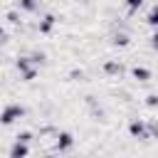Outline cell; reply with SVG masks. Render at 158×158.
Returning <instances> with one entry per match:
<instances>
[{"label": "cell", "mask_w": 158, "mask_h": 158, "mask_svg": "<svg viewBox=\"0 0 158 158\" xmlns=\"http://www.w3.org/2000/svg\"><path fill=\"white\" fill-rule=\"evenodd\" d=\"M126 5H128L131 10H136V7H141V5H143V0H126Z\"/></svg>", "instance_id": "11"}, {"label": "cell", "mask_w": 158, "mask_h": 158, "mask_svg": "<svg viewBox=\"0 0 158 158\" xmlns=\"http://www.w3.org/2000/svg\"><path fill=\"white\" fill-rule=\"evenodd\" d=\"M22 77H25V81H30V79H35V69H27V72H22Z\"/></svg>", "instance_id": "16"}, {"label": "cell", "mask_w": 158, "mask_h": 158, "mask_svg": "<svg viewBox=\"0 0 158 158\" xmlns=\"http://www.w3.org/2000/svg\"><path fill=\"white\" fill-rule=\"evenodd\" d=\"M7 20H10L12 25H17V22H20V15H17V12H7Z\"/></svg>", "instance_id": "12"}, {"label": "cell", "mask_w": 158, "mask_h": 158, "mask_svg": "<svg viewBox=\"0 0 158 158\" xmlns=\"http://www.w3.org/2000/svg\"><path fill=\"white\" fill-rule=\"evenodd\" d=\"M30 138H32V133H27V131H22V133L17 136V141H22V143H27Z\"/></svg>", "instance_id": "14"}, {"label": "cell", "mask_w": 158, "mask_h": 158, "mask_svg": "<svg viewBox=\"0 0 158 158\" xmlns=\"http://www.w3.org/2000/svg\"><path fill=\"white\" fill-rule=\"evenodd\" d=\"M20 116H25V109H22V106H7V109L0 114V121H2V123H12V121L20 118Z\"/></svg>", "instance_id": "1"}, {"label": "cell", "mask_w": 158, "mask_h": 158, "mask_svg": "<svg viewBox=\"0 0 158 158\" xmlns=\"http://www.w3.org/2000/svg\"><path fill=\"white\" fill-rule=\"evenodd\" d=\"M17 69H22V72H27V69H30V64H27V59H17Z\"/></svg>", "instance_id": "13"}, {"label": "cell", "mask_w": 158, "mask_h": 158, "mask_svg": "<svg viewBox=\"0 0 158 158\" xmlns=\"http://www.w3.org/2000/svg\"><path fill=\"white\" fill-rule=\"evenodd\" d=\"M146 104H148V106H158V96H156V94H151V96L146 99Z\"/></svg>", "instance_id": "15"}, {"label": "cell", "mask_w": 158, "mask_h": 158, "mask_svg": "<svg viewBox=\"0 0 158 158\" xmlns=\"http://www.w3.org/2000/svg\"><path fill=\"white\" fill-rule=\"evenodd\" d=\"M57 146H59L62 151L69 148V146H72V136H69V133H59V136H57Z\"/></svg>", "instance_id": "3"}, {"label": "cell", "mask_w": 158, "mask_h": 158, "mask_svg": "<svg viewBox=\"0 0 158 158\" xmlns=\"http://www.w3.org/2000/svg\"><path fill=\"white\" fill-rule=\"evenodd\" d=\"M10 153H12L15 158H17V156H25V153H27V146H25L22 141H17V143L12 146V151H10Z\"/></svg>", "instance_id": "5"}, {"label": "cell", "mask_w": 158, "mask_h": 158, "mask_svg": "<svg viewBox=\"0 0 158 158\" xmlns=\"http://www.w3.org/2000/svg\"><path fill=\"white\" fill-rule=\"evenodd\" d=\"M20 7L22 10H35V0H20Z\"/></svg>", "instance_id": "9"}, {"label": "cell", "mask_w": 158, "mask_h": 158, "mask_svg": "<svg viewBox=\"0 0 158 158\" xmlns=\"http://www.w3.org/2000/svg\"><path fill=\"white\" fill-rule=\"evenodd\" d=\"M148 22H151V25H156V27H158V5H156V7H153V12H151V15H148Z\"/></svg>", "instance_id": "8"}, {"label": "cell", "mask_w": 158, "mask_h": 158, "mask_svg": "<svg viewBox=\"0 0 158 158\" xmlns=\"http://www.w3.org/2000/svg\"><path fill=\"white\" fill-rule=\"evenodd\" d=\"M153 47H158V32L153 35Z\"/></svg>", "instance_id": "17"}, {"label": "cell", "mask_w": 158, "mask_h": 158, "mask_svg": "<svg viewBox=\"0 0 158 158\" xmlns=\"http://www.w3.org/2000/svg\"><path fill=\"white\" fill-rule=\"evenodd\" d=\"M104 69H106L109 74H116V72H121V64H116V62H109V64H106Z\"/></svg>", "instance_id": "7"}, {"label": "cell", "mask_w": 158, "mask_h": 158, "mask_svg": "<svg viewBox=\"0 0 158 158\" xmlns=\"http://www.w3.org/2000/svg\"><path fill=\"white\" fill-rule=\"evenodd\" d=\"M114 42H116V44H121V47H126V44H128V37H126V35H116V40H114Z\"/></svg>", "instance_id": "10"}, {"label": "cell", "mask_w": 158, "mask_h": 158, "mask_svg": "<svg viewBox=\"0 0 158 158\" xmlns=\"http://www.w3.org/2000/svg\"><path fill=\"white\" fill-rule=\"evenodd\" d=\"M133 77H136L138 81H148V79H151V72H148L146 67H136V69H133Z\"/></svg>", "instance_id": "2"}, {"label": "cell", "mask_w": 158, "mask_h": 158, "mask_svg": "<svg viewBox=\"0 0 158 158\" xmlns=\"http://www.w3.org/2000/svg\"><path fill=\"white\" fill-rule=\"evenodd\" d=\"M52 25H54V17H52V15H47V17L42 20V25H40V32H49V30H52Z\"/></svg>", "instance_id": "6"}, {"label": "cell", "mask_w": 158, "mask_h": 158, "mask_svg": "<svg viewBox=\"0 0 158 158\" xmlns=\"http://www.w3.org/2000/svg\"><path fill=\"white\" fill-rule=\"evenodd\" d=\"M128 131H131V136H143V133H146L143 123H138V121H133V123L128 126Z\"/></svg>", "instance_id": "4"}, {"label": "cell", "mask_w": 158, "mask_h": 158, "mask_svg": "<svg viewBox=\"0 0 158 158\" xmlns=\"http://www.w3.org/2000/svg\"><path fill=\"white\" fill-rule=\"evenodd\" d=\"M2 37H5V32H2V27H0V40H2Z\"/></svg>", "instance_id": "18"}]
</instances>
